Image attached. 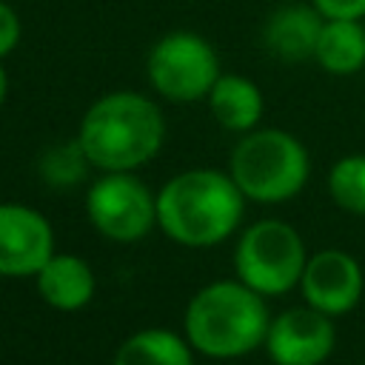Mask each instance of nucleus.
<instances>
[{
  "instance_id": "obj_13",
  "label": "nucleus",
  "mask_w": 365,
  "mask_h": 365,
  "mask_svg": "<svg viewBox=\"0 0 365 365\" xmlns=\"http://www.w3.org/2000/svg\"><path fill=\"white\" fill-rule=\"evenodd\" d=\"M205 100L211 117L225 131H237V134L254 131L265 111V97L259 86L245 74H220Z\"/></svg>"
},
{
  "instance_id": "obj_2",
  "label": "nucleus",
  "mask_w": 365,
  "mask_h": 365,
  "mask_svg": "<svg viewBox=\"0 0 365 365\" xmlns=\"http://www.w3.org/2000/svg\"><path fill=\"white\" fill-rule=\"evenodd\" d=\"M245 211V197L228 171L188 168L157 191V225L185 248H211L228 240Z\"/></svg>"
},
{
  "instance_id": "obj_19",
  "label": "nucleus",
  "mask_w": 365,
  "mask_h": 365,
  "mask_svg": "<svg viewBox=\"0 0 365 365\" xmlns=\"http://www.w3.org/2000/svg\"><path fill=\"white\" fill-rule=\"evenodd\" d=\"M322 17H365V0H308Z\"/></svg>"
},
{
  "instance_id": "obj_17",
  "label": "nucleus",
  "mask_w": 365,
  "mask_h": 365,
  "mask_svg": "<svg viewBox=\"0 0 365 365\" xmlns=\"http://www.w3.org/2000/svg\"><path fill=\"white\" fill-rule=\"evenodd\" d=\"M88 168H91V163H88V157H86V151H83V145H80L77 137L68 140V143H60V145L46 148V154L40 157V174L54 188H71V185H77L86 177Z\"/></svg>"
},
{
  "instance_id": "obj_18",
  "label": "nucleus",
  "mask_w": 365,
  "mask_h": 365,
  "mask_svg": "<svg viewBox=\"0 0 365 365\" xmlns=\"http://www.w3.org/2000/svg\"><path fill=\"white\" fill-rule=\"evenodd\" d=\"M20 37H23V23H20L17 11L6 0H0V60L17 48Z\"/></svg>"
},
{
  "instance_id": "obj_7",
  "label": "nucleus",
  "mask_w": 365,
  "mask_h": 365,
  "mask_svg": "<svg viewBox=\"0 0 365 365\" xmlns=\"http://www.w3.org/2000/svg\"><path fill=\"white\" fill-rule=\"evenodd\" d=\"M86 214L97 234L114 242H137L157 225V194L134 171H103L88 185Z\"/></svg>"
},
{
  "instance_id": "obj_11",
  "label": "nucleus",
  "mask_w": 365,
  "mask_h": 365,
  "mask_svg": "<svg viewBox=\"0 0 365 365\" xmlns=\"http://www.w3.org/2000/svg\"><path fill=\"white\" fill-rule=\"evenodd\" d=\"M322 20L325 17L311 3H288V6H279L268 17V23L262 29V43L282 63L314 60V46H317Z\"/></svg>"
},
{
  "instance_id": "obj_20",
  "label": "nucleus",
  "mask_w": 365,
  "mask_h": 365,
  "mask_svg": "<svg viewBox=\"0 0 365 365\" xmlns=\"http://www.w3.org/2000/svg\"><path fill=\"white\" fill-rule=\"evenodd\" d=\"M6 97H9V71H6L3 63H0V106L6 103Z\"/></svg>"
},
{
  "instance_id": "obj_9",
  "label": "nucleus",
  "mask_w": 365,
  "mask_h": 365,
  "mask_svg": "<svg viewBox=\"0 0 365 365\" xmlns=\"http://www.w3.org/2000/svg\"><path fill=\"white\" fill-rule=\"evenodd\" d=\"M51 254V222L31 205L0 202V277H34Z\"/></svg>"
},
{
  "instance_id": "obj_15",
  "label": "nucleus",
  "mask_w": 365,
  "mask_h": 365,
  "mask_svg": "<svg viewBox=\"0 0 365 365\" xmlns=\"http://www.w3.org/2000/svg\"><path fill=\"white\" fill-rule=\"evenodd\" d=\"M111 365H194V348L185 334L168 328H143L120 342Z\"/></svg>"
},
{
  "instance_id": "obj_16",
  "label": "nucleus",
  "mask_w": 365,
  "mask_h": 365,
  "mask_svg": "<svg viewBox=\"0 0 365 365\" xmlns=\"http://www.w3.org/2000/svg\"><path fill=\"white\" fill-rule=\"evenodd\" d=\"M331 200L348 211L365 217V154H345L328 171Z\"/></svg>"
},
{
  "instance_id": "obj_4",
  "label": "nucleus",
  "mask_w": 365,
  "mask_h": 365,
  "mask_svg": "<svg viewBox=\"0 0 365 365\" xmlns=\"http://www.w3.org/2000/svg\"><path fill=\"white\" fill-rule=\"evenodd\" d=\"M228 174L254 202H285L297 197L311 174L308 148L282 128H254L245 131L228 157Z\"/></svg>"
},
{
  "instance_id": "obj_3",
  "label": "nucleus",
  "mask_w": 365,
  "mask_h": 365,
  "mask_svg": "<svg viewBox=\"0 0 365 365\" xmlns=\"http://www.w3.org/2000/svg\"><path fill=\"white\" fill-rule=\"evenodd\" d=\"M265 297L240 279L200 288L185 305L182 331L191 348L211 359H237L257 351L268 334Z\"/></svg>"
},
{
  "instance_id": "obj_10",
  "label": "nucleus",
  "mask_w": 365,
  "mask_h": 365,
  "mask_svg": "<svg viewBox=\"0 0 365 365\" xmlns=\"http://www.w3.org/2000/svg\"><path fill=\"white\" fill-rule=\"evenodd\" d=\"M362 288L365 279L359 262L339 248H325L311 254L299 277V291L305 297V305L328 317H342L354 311L362 297Z\"/></svg>"
},
{
  "instance_id": "obj_5",
  "label": "nucleus",
  "mask_w": 365,
  "mask_h": 365,
  "mask_svg": "<svg viewBox=\"0 0 365 365\" xmlns=\"http://www.w3.org/2000/svg\"><path fill=\"white\" fill-rule=\"evenodd\" d=\"M305 262V242L285 220H259L248 225L234 248L237 279L262 297H282L297 288Z\"/></svg>"
},
{
  "instance_id": "obj_14",
  "label": "nucleus",
  "mask_w": 365,
  "mask_h": 365,
  "mask_svg": "<svg viewBox=\"0 0 365 365\" xmlns=\"http://www.w3.org/2000/svg\"><path fill=\"white\" fill-rule=\"evenodd\" d=\"M314 60L322 71L348 77L356 74L365 66V26L356 17H325L317 46H314Z\"/></svg>"
},
{
  "instance_id": "obj_12",
  "label": "nucleus",
  "mask_w": 365,
  "mask_h": 365,
  "mask_svg": "<svg viewBox=\"0 0 365 365\" xmlns=\"http://www.w3.org/2000/svg\"><path fill=\"white\" fill-rule=\"evenodd\" d=\"M34 279H37V291H40L43 302L51 305L54 311H66V314L86 308L97 291L91 265L83 257L60 254V251H54L43 262V268L34 274Z\"/></svg>"
},
{
  "instance_id": "obj_8",
  "label": "nucleus",
  "mask_w": 365,
  "mask_h": 365,
  "mask_svg": "<svg viewBox=\"0 0 365 365\" xmlns=\"http://www.w3.org/2000/svg\"><path fill=\"white\" fill-rule=\"evenodd\" d=\"M262 345L274 365H322L336 345L334 317L311 305L288 308L268 322Z\"/></svg>"
},
{
  "instance_id": "obj_6",
  "label": "nucleus",
  "mask_w": 365,
  "mask_h": 365,
  "mask_svg": "<svg viewBox=\"0 0 365 365\" xmlns=\"http://www.w3.org/2000/svg\"><path fill=\"white\" fill-rule=\"evenodd\" d=\"M145 74L151 88L171 103H194L205 100L211 86L217 83L220 57L217 48L197 31H168L163 34L148 57H145Z\"/></svg>"
},
{
  "instance_id": "obj_1",
  "label": "nucleus",
  "mask_w": 365,
  "mask_h": 365,
  "mask_svg": "<svg viewBox=\"0 0 365 365\" xmlns=\"http://www.w3.org/2000/svg\"><path fill=\"white\" fill-rule=\"evenodd\" d=\"M77 140L91 168L137 171L160 154L165 117L160 106L140 91H108L86 108Z\"/></svg>"
}]
</instances>
